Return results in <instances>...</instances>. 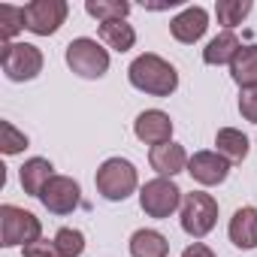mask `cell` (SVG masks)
Returning <instances> with one entry per match:
<instances>
[{"mask_svg": "<svg viewBox=\"0 0 257 257\" xmlns=\"http://www.w3.org/2000/svg\"><path fill=\"white\" fill-rule=\"evenodd\" d=\"M0 67L10 82H31L43 73V52L31 43H4Z\"/></svg>", "mask_w": 257, "mask_h": 257, "instance_id": "8992f818", "label": "cell"}, {"mask_svg": "<svg viewBox=\"0 0 257 257\" xmlns=\"http://www.w3.org/2000/svg\"><path fill=\"white\" fill-rule=\"evenodd\" d=\"M131 254L134 257H167L170 254V242L161 230L143 227L131 236Z\"/></svg>", "mask_w": 257, "mask_h": 257, "instance_id": "e0dca14e", "label": "cell"}, {"mask_svg": "<svg viewBox=\"0 0 257 257\" xmlns=\"http://www.w3.org/2000/svg\"><path fill=\"white\" fill-rule=\"evenodd\" d=\"M206 28H209V13L203 7H188L170 22V34L185 46H194L197 40H203Z\"/></svg>", "mask_w": 257, "mask_h": 257, "instance_id": "7c38bea8", "label": "cell"}, {"mask_svg": "<svg viewBox=\"0 0 257 257\" xmlns=\"http://www.w3.org/2000/svg\"><path fill=\"white\" fill-rule=\"evenodd\" d=\"M40 203L52 212V215H70L79 203H82V188L76 179L70 176H55L46 191L40 194Z\"/></svg>", "mask_w": 257, "mask_h": 257, "instance_id": "9c48e42d", "label": "cell"}, {"mask_svg": "<svg viewBox=\"0 0 257 257\" xmlns=\"http://www.w3.org/2000/svg\"><path fill=\"white\" fill-rule=\"evenodd\" d=\"M85 13L100 25H106V22H121L131 16V4H124V0H85Z\"/></svg>", "mask_w": 257, "mask_h": 257, "instance_id": "44dd1931", "label": "cell"}, {"mask_svg": "<svg viewBox=\"0 0 257 257\" xmlns=\"http://www.w3.org/2000/svg\"><path fill=\"white\" fill-rule=\"evenodd\" d=\"M251 13V0H218L215 4V16L218 25H224L227 31H233L236 25H242Z\"/></svg>", "mask_w": 257, "mask_h": 257, "instance_id": "7402d4cb", "label": "cell"}, {"mask_svg": "<svg viewBox=\"0 0 257 257\" xmlns=\"http://www.w3.org/2000/svg\"><path fill=\"white\" fill-rule=\"evenodd\" d=\"M134 134L140 143L146 146H164V143H173V118L161 109H146L137 115L134 121Z\"/></svg>", "mask_w": 257, "mask_h": 257, "instance_id": "8fae6325", "label": "cell"}, {"mask_svg": "<svg viewBox=\"0 0 257 257\" xmlns=\"http://www.w3.org/2000/svg\"><path fill=\"white\" fill-rule=\"evenodd\" d=\"M188 152H185V146H179V143H164V146H155L152 152H149V164H152V170L158 173V176H164V179H173V176H179V173H188Z\"/></svg>", "mask_w": 257, "mask_h": 257, "instance_id": "4fadbf2b", "label": "cell"}, {"mask_svg": "<svg viewBox=\"0 0 257 257\" xmlns=\"http://www.w3.org/2000/svg\"><path fill=\"white\" fill-rule=\"evenodd\" d=\"M64 58H67V67H70L76 76H82V79H100V76H106V70H109V52H106L97 40H91V37L73 40V43L67 46Z\"/></svg>", "mask_w": 257, "mask_h": 257, "instance_id": "5b68a950", "label": "cell"}, {"mask_svg": "<svg viewBox=\"0 0 257 257\" xmlns=\"http://www.w3.org/2000/svg\"><path fill=\"white\" fill-rule=\"evenodd\" d=\"M182 230L191 236V239H203L215 230L218 224V200L206 191H194V194H185L182 200Z\"/></svg>", "mask_w": 257, "mask_h": 257, "instance_id": "277c9868", "label": "cell"}, {"mask_svg": "<svg viewBox=\"0 0 257 257\" xmlns=\"http://www.w3.org/2000/svg\"><path fill=\"white\" fill-rule=\"evenodd\" d=\"M0 134H4V143H0L4 155H19V152H25V149H28V137H25V134H19L10 121L0 124Z\"/></svg>", "mask_w": 257, "mask_h": 257, "instance_id": "d4e9b609", "label": "cell"}, {"mask_svg": "<svg viewBox=\"0 0 257 257\" xmlns=\"http://www.w3.org/2000/svg\"><path fill=\"white\" fill-rule=\"evenodd\" d=\"M182 200L185 197H182L179 185L164 176H158L140 188V206L149 218H170L176 209H182Z\"/></svg>", "mask_w": 257, "mask_h": 257, "instance_id": "52a82bcc", "label": "cell"}, {"mask_svg": "<svg viewBox=\"0 0 257 257\" xmlns=\"http://www.w3.org/2000/svg\"><path fill=\"white\" fill-rule=\"evenodd\" d=\"M227 236L236 248H257V209L254 206H242L233 212L230 218V227H227Z\"/></svg>", "mask_w": 257, "mask_h": 257, "instance_id": "5bb4252c", "label": "cell"}, {"mask_svg": "<svg viewBox=\"0 0 257 257\" xmlns=\"http://www.w3.org/2000/svg\"><path fill=\"white\" fill-rule=\"evenodd\" d=\"M25 257H61V254H58L55 239H52V242H49V239H37V242L25 245Z\"/></svg>", "mask_w": 257, "mask_h": 257, "instance_id": "4316f807", "label": "cell"}, {"mask_svg": "<svg viewBox=\"0 0 257 257\" xmlns=\"http://www.w3.org/2000/svg\"><path fill=\"white\" fill-rule=\"evenodd\" d=\"M22 31H25V7L4 4L0 7V37L13 43V37H19Z\"/></svg>", "mask_w": 257, "mask_h": 257, "instance_id": "603a6c76", "label": "cell"}, {"mask_svg": "<svg viewBox=\"0 0 257 257\" xmlns=\"http://www.w3.org/2000/svg\"><path fill=\"white\" fill-rule=\"evenodd\" d=\"M97 34H100V40H103L112 52H131V49L137 46V31H134V25H127L124 19H121V22H106V25H100Z\"/></svg>", "mask_w": 257, "mask_h": 257, "instance_id": "ffe728a7", "label": "cell"}, {"mask_svg": "<svg viewBox=\"0 0 257 257\" xmlns=\"http://www.w3.org/2000/svg\"><path fill=\"white\" fill-rule=\"evenodd\" d=\"M127 79L131 85L143 94H152V97H170L176 88H179V73L170 61H164L161 55H140L131 67H127Z\"/></svg>", "mask_w": 257, "mask_h": 257, "instance_id": "6da1fadb", "label": "cell"}, {"mask_svg": "<svg viewBox=\"0 0 257 257\" xmlns=\"http://www.w3.org/2000/svg\"><path fill=\"white\" fill-rule=\"evenodd\" d=\"M242 49V43H239V37L233 34V31H221L215 40H209V46L203 49V61L209 64V67H224V64H233V58H236V52Z\"/></svg>", "mask_w": 257, "mask_h": 257, "instance_id": "2e32d148", "label": "cell"}, {"mask_svg": "<svg viewBox=\"0 0 257 257\" xmlns=\"http://www.w3.org/2000/svg\"><path fill=\"white\" fill-rule=\"evenodd\" d=\"M55 245H58L61 257H82V251H85V233L76 230V227H61L55 233Z\"/></svg>", "mask_w": 257, "mask_h": 257, "instance_id": "cb8c5ba5", "label": "cell"}, {"mask_svg": "<svg viewBox=\"0 0 257 257\" xmlns=\"http://www.w3.org/2000/svg\"><path fill=\"white\" fill-rule=\"evenodd\" d=\"M230 76L233 82L248 91V88H257V46H242L230 64Z\"/></svg>", "mask_w": 257, "mask_h": 257, "instance_id": "ac0fdd59", "label": "cell"}, {"mask_svg": "<svg viewBox=\"0 0 257 257\" xmlns=\"http://www.w3.org/2000/svg\"><path fill=\"white\" fill-rule=\"evenodd\" d=\"M94 185H97V191H100L103 200L121 203V200H127L140 188V176H137V167L127 158H109V161H103L97 167Z\"/></svg>", "mask_w": 257, "mask_h": 257, "instance_id": "7a4b0ae2", "label": "cell"}, {"mask_svg": "<svg viewBox=\"0 0 257 257\" xmlns=\"http://www.w3.org/2000/svg\"><path fill=\"white\" fill-rule=\"evenodd\" d=\"M43 239V224L34 212L22 209V206H0V245L4 248H16V245H31Z\"/></svg>", "mask_w": 257, "mask_h": 257, "instance_id": "3957f363", "label": "cell"}, {"mask_svg": "<svg viewBox=\"0 0 257 257\" xmlns=\"http://www.w3.org/2000/svg\"><path fill=\"white\" fill-rule=\"evenodd\" d=\"M215 152L224 155L230 164H242L248 158V137L242 131H236V127H221V131L215 134Z\"/></svg>", "mask_w": 257, "mask_h": 257, "instance_id": "d6986e66", "label": "cell"}, {"mask_svg": "<svg viewBox=\"0 0 257 257\" xmlns=\"http://www.w3.org/2000/svg\"><path fill=\"white\" fill-rule=\"evenodd\" d=\"M182 257H215V251L209 245H203V242H194V245H188L182 251Z\"/></svg>", "mask_w": 257, "mask_h": 257, "instance_id": "83f0119b", "label": "cell"}, {"mask_svg": "<svg viewBox=\"0 0 257 257\" xmlns=\"http://www.w3.org/2000/svg\"><path fill=\"white\" fill-rule=\"evenodd\" d=\"M188 173L197 185L203 188H215L221 182H227L230 176V161L218 152H194L188 161Z\"/></svg>", "mask_w": 257, "mask_h": 257, "instance_id": "30bf717a", "label": "cell"}, {"mask_svg": "<svg viewBox=\"0 0 257 257\" xmlns=\"http://www.w3.org/2000/svg\"><path fill=\"white\" fill-rule=\"evenodd\" d=\"M52 179H55V167H52V161H46V158H31V161H25L22 170H19V182H22L25 194L37 197V200H40V194L46 191V185H49Z\"/></svg>", "mask_w": 257, "mask_h": 257, "instance_id": "9a60e30c", "label": "cell"}, {"mask_svg": "<svg viewBox=\"0 0 257 257\" xmlns=\"http://www.w3.org/2000/svg\"><path fill=\"white\" fill-rule=\"evenodd\" d=\"M239 112H242L245 121L257 124V88H248V91L239 94Z\"/></svg>", "mask_w": 257, "mask_h": 257, "instance_id": "484cf974", "label": "cell"}, {"mask_svg": "<svg viewBox=\"0 0 257 257\" xmlns=\"http://www.w3.org/2000/svg\"><path fill=\"white\" fill-rule=\"evenodd\" d=\"M67 0H31L25 4V31L37 37H52L67 22Z\"/></svg>", "mask_w": 257, "mask_h": 257, "instance_id": "ba28073f", "label": "cell"}]
</instances>
